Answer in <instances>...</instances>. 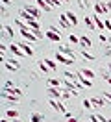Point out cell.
I'll list each match as a JSON object with an SVG mask.
<instances>
[{"label": "cell", "instance_id": "74e56055", "mask_svg": "<svg viewBox=\"0 0 111 122\" xmlns=\"http://www.w3.org/2000/svg\"><path fill=\"white\" fill-rule=\"evenodd\" d=\"M104 96H106L107 100H111V92H104Z\"/></svg>", "mask_w": 111, "mask_h": 122}, {"label": "cell", "instance_id": "7c38bea8", "mask_svg": "<svg viewBox=\"0 0 111 122\" xmlns=\"http://www.w3.org/2000/svg\"><path fill=\"white\" fill-rule=\"evenodd\" d=\"M37 2V6H39V9H43V11H50V9H54V8H50L48 4H46V0H35Z\"/></svg>", "mask_w": 111, "mask_h": 122}, {"label": "cell", "instance_id": "ee69618b", "mask_svg": "<svg viewBox=\"0 0 111 122\" xmlns=\"http://www.w3.org/2000/svg\"><path fill=\"white\" fill-rule=\"evenodd\" d=\"M2 122H11V120H2Z\"/></svg>", "mask_w": 111, "mask_h": 122}, {"label": "cell", "instance_id": "7402d4cb", "mask_svg": "<svg viewBox=\"0 0 111 122\" xmlns=\"http://www.w3.org/2000/svg\"><path fill=\"white\" fill-rule=\"evenodd\" d=\"M91 102H93V106H96V107H104L106 106V102H104L102 98H91Z\"/></svg>", "mask_w": 111, "mask_h": 122}, {"label": "cell", "instance_id": "52a82bcc", "mask_svg": "<svg viewBox=\"0 0 111 122\" xmlns=\"http://www.w3.org/2000/svg\"><path fill=\"white\" fill-rule=\"evenodd\" d=\"M48 96H50V98H63V91H58V87H50V89H48Z\"/></svg>", "mask_w": 111, "mask_h": 122}, {"label": "cell", "instance_id": "ac0fdd59", "mask_svg": "<svg viewBox=\"0 0 111 122\" xmlns=\"http://www.w3.org/2000/svg\"><path fill=\"white\" fill-rule=\"evenodd\" d=\"M26 24H28L30 30H41V22H39V20H30V22H26Z\"/></svg>", "mask_w": 111, "mask_h": 122}, {"label": "cell", "instance_id": "2e32d148", "mask_svg": "<svg viewBox=\"0 0 111 122\" xmlns=\"http://www.w3.org/2000/svg\"><path fill=\"white\" fill-rule=\"evenodd\" d=\"M78 74H80V72H78ZM80 83L83 85V87H91V85H93V80H87L83 74H80Z\"/></svg>", "mask_w": 111, "mask_h": 122}, {"label": "cell", "instance_id": "8992f818", "mask_svg": "<svg viewBox=\"0 0 111 122\" xmlns=\"http://www.w3.org/2000/svg\"><path fill=\"white\" fill-rule=\"evenodd\" d=\"M24 9L28 11L30 15H33V17H35V19H37V20L41 19V9H37L35 6H24Z\"/></svg>", "mask_w": 111, "mask_h": 122}, {"label": "cell", "instance_id": "30bf717a", "mask_svg": "<svg viewBox=\"0 0 111 122\" xmlns=\"http://www.w3.org/2000/svg\"><path fill=\"white\" fill-rule=\"evenodd\" d=\"M59 24H61L65 30H70V26H72V24L69 22V19L65 17V13H63V15H59Z\"/></svg>", "mask_w": 111, "mask_h": 122}, {"label": "cell", "instance_id": "d590c367", "mask_svg": "<svg viewBox=\"0 0 111 122\" xmlns=\"http://www.w3.org/2000/svg\"><path fill=\"white\" fill-rule=\"evenodd\" d=\"M65 115H67V122H78L76 118H74V117H70L69 113H65Z\"/></svg>", "mask_w": 111, "mask_h": 122}, {"label": "cell", "instance_id": "f6af8a7d", "mask_svg": "<svg viewBox=\"0 0 111 122\" xmlns=\"http://www.w3.org/2000/svg\"><path fill=\"white\" fill-rule=\"evenodd\" d=\"M106 122H111V120H106Z\"/></svg>", "mask_w": 111, "mask_h": 122}, {"label": "cell", "instance_id": "ffe728a7", "mask_svg": "<svg viewBox=\"0 0 111 122\" xmlns=\"http://www.w3.org/2000/svg\"><path fill=\"white\" fill-rule=\"evenodd\" d=\"M80 45H81V46H85V48H91V39L83 35V37H80Z\"/></svg>", "mask_w": 111, "mask_h": 122}, {"label": "cell", "instance_id": "4316f807", "mask_svg": "<svg viewBox=\"0 0 111 122\" xmlns=\"http://www.w3.org/2000/svg\"><path fill=\"white\" fill-rule=\"evenodd\" d=\"M39 69L43 70V72H50V69H48V65H46L44 61H39Z\"/></svg>", "mask_w": 111, "mask_h": 122}, {"label": "cell", "instance_id": "1f68e13d", "mask_svg": "<svg viewBox=\"0 0 111 122\" xmlns=\"http://www.w3.org/2000/svg\"><path fill=\"white\" fill-rule=\"evenodd\" d=\"M4 31H6L7 35H11V37H13V33H15V31H13V28H11V26H4Z\"/></svg>", "mask_w": 111, "mask_h": 122}, {"label": "cell", "instance_id": "3957f363", "mask_svg": "<svg viewBox=\"0 0 111 122\" xmlns=\"http://www.w3.org/2000/svg\"><path fill=\"white\" fill-rule=\"evenodd\" d=\"M93 20H95V26L98 31H106V20H102L100 15H93Z\"/></svg>", "mask_w": 111, "mask_h": 122}, {"label": "cell", "instance_id": "ba28073f", "mask_svg": "<svg viewBox=\"0 0 111 122\" xmlns=\"http://www.w3.org/2000/svg\"><path fill=\"white\" fill-rule=\"evenodd\" d=\"M19 46H21V50L26 54V56H32V54H33V50H32V46H30L28 41H22V43H19Z\"/></svg>", "mask_w": 111, "mask_h": 122}, {"label": "cell", "instance_id": "ab89813d", "mask_svg": "<svg viewBox=\"0 0 111 122\" xmlns=\"http://www.w3.org/2000/svg\"><path fill=\"white\" fill-rule=\"evenodd\" d=\"M104 78H106V80H107V81L111 83V76H104Z\"/></svg>", "mask_w": 111, "mask_h": 122}, {"label": "cell", "instance_id": "44dd1931", "mask_svg": "<svg viewBox=\"0 0 111 122\" xmlns=\"http://www.w3.org/2000/svg\"><path fill=\"white\" fill-rule=\"evenodd\" d=\"M85 24H87V28H89V30H96V26H95V20H93V17H85Z\"/></svg>", "mask_w": 111, "mask_h": 122}, {"label": "cell", "instance_id": "4fadbf2b", "mask_svg": "<svg viewBox=\"0 0 111 122\" xmlns=\"http://www.w3.org/2000/svg\"><path fill=\"white\" fill-rule=\"evenodd\" d=\"M4 63H6V67L9 70H17L19 69V63H17V59H9V61H4Z\"/></svg>", "mask_w": 111, "mask_h": 122}, {"label": "cell", "instance_id": "5bb4252c", "mask_svg": "<svg viewBox=\"0 0 111 122\" xmlns=\"http://www.w3.org/2000/svg\"><path fill=\"white\" fill-rule=\"evenodd\" d=\"M65 17L69 19V22L72 24V26H76V24H78V19H76V15H74L72 11H67V13H65Z\"/></svg>", "mask_w": 111, "mask_h": 122}, {"label": "cell", "instance_id": "6da1fadb", "mask_svg": "<svg viewBox=\"0 0 111 122\" xmlns=\"http://www.w3.org/2000/svg\"><path fill=\"white\" fill-rule=\"evenodd\" d=\"M21 35L24 37V41H28V43H35V41H37V37L33 35V31L30 30V28H22V30H21Z\"/></svg>", "mask_w": 111, "mask_h": 122}, {"label": "cell", "instance_id": "7a4b0ae2", "mask_svg": "<svg viewBox=\"0 0 111 122\" xmlns=\"http://www.w3.org/2000/svg\"><path fill=\"white\" fill-rule=\"evenodd\" d=\"M56 111H59V113H67V107H65V104L63 102H59V100H56V98H50V102H48Z\"/></svg>", "mask_w": 111, "mask_h": 122}, {"label": "cell", "instance_id": "484cf974", "mask_svg": "<svg viewBox=\"0 0 111 122\" xmlns=\"http://www.w3.org/2000/svg\"><path fill=\"white\" fill-rule=\"evenodd\" d=\"M7 92H11V94H15V96H22V91L19 89V87H13V89H9Z\"/></svg>", "mask_w": 111, "mask_h": 122}, {"label": "cell", "instance_id": "9a60e30c", "mask_svg": "<svg viewBox=\"0 0 111 122\" xmlns=\"http://www.w3.org/2000/svg\"><path fill=\"white\" fill-rule=\"evenodd\" d=\"M80 74H83L87 80H93V78H95V72H93L91 69H81V70H80Z\"/></svg>", "mask_w": 111, "mask_h": 122}, {"label": "cell", "instance_id": "d6a6232c", "mask_svg": "<svg viewBox=\"0 0 111 122\" xmlns=\"http://www.w3.org/2000/svg\"><path fill=\"white\" fill-rule=\"evenodd\" d=\"M83 107H85V109H91V107H93V102H91V100H83Z\"/></svg>", "mask_w": 111, "mask_h": 122}, {"label": "cell", "instance_id": "277c9868", "mask_svg": "<svg viewBox=\"0 0 111 122\" xmlns=\"http://www.w3.org/2000/svg\"><path fill=\"white\" fill-rule=\"evenodd\" d=\"M95 11H96V15H104V13L109 11V8H107V4H104V2H96L95 4Z\"/></svg>", "mask_w": 111, "mask_h": 122}, {"label": "cell", "instance_id": "f546056e", "mask_svg": "<svg viewBox=\"0 0 111 122\" xmlns=\"http://www.w3.org/2000/svg\"><path fill=\"white\" fill-rule=\"evenodd\" d=\"M44 63L48 65V69H50V70H56V63H54L52 59H44Z\"/></svg>", "mask_w": 111, "mask_h": 122}, {"label": "cell", "instance_id": "4dcf8cb0", "mask_svg": "<svg viewBox=\"0 0 111 122\" xmlns=\"http://www.w3.org/2000/svg\"><path fill=\"white\" fill-rule=\"evenodd\" d=\"M100 41H102V43H107V45H111V39L107 37V35H104V33H100Z\"/></svg>", "mask_w": 111, "mask_h": 122}, {"label": "cell", "instance_id": "9c48e42d", "mask_svg": "<svg viewBox=\"0 0 111 122\" xmlns=\"http://www.w3.org/2000/svg\"><path fill=\"white\" fill-rule=\"evenodd\" d=\"M46 37L50 39V41H54V43H59V39H61V37H59V33H58L56 30H50V31H46Z\"/></svg>", "mask_w": 111, "mask_h": 122}, {"label": "cell", "instance_id": "60d3db41", "mask_svg": "<svg viewBox=\"0 0 111 122\" xmlns=\"http://www.w3.org/2000/svg\"><path fill=\"white\" fill-rule=\"evenodd\" d=\"M107 8H109V11H111V2H107Z\"/></svg>", "mask_w": 111, "mask_h": 122}, {"label": "cell", "instance_id": "d4e9b609", "mask_svg": "<svg viewBox=\"0 0 111 122\" xmlns=\"http://www.w3.org/2000/svg\"><path fill=\"white\" fill-rule=\"evenodd\" d=\"M107 118H104L100 115H91V122H106Z\"/></svg>", "mask_w": 111, "mask_h": 122}, {"label": "cell", "instance_id": "7bdbcfd3", "mask_svg": "<svg viewBox=\"0 0 111 122\" xmlns=\"http://www.w3.org/2000/svg\"><path fill=\"white\" fill-rule=\"evenodd\" d=\"M65 2H70V0H63V4H65Z\"/></svg>", "mask_w": 111, "mask_h": 122}, {"label": "cell", "instance_id": "8d00e7d4", "mask_svg": "<svg viewBox=\"0 0 111 122\" xmlns=\"http://www.w3.org/2000/svg\"><path fill=\"white\" fill-rule=\"evenodd\" d=\"M63 98H70V92H69V91H63Z\"/></svg>", "mask_w": 111, "mask_h": 122}, {"label": "cell", "instance_id": "5b68a950", "mask_svg": "<svg viewBox=\"0 0 111 122\" xmlns=\"http://www.w3.org/2000/svg\"><path fill=\"white\" fill-rule=\"evenodd\" d=\"M56 59H58V61H61L63 65H70V63H74V59H72V57H69V56H65V54H61V52H58V54H56Z\"/></svg>", "mask_w": 111, "mask_h": 122}, {"label": "cell", "instance_id": "bcb514c9", "mask_svg": "<svg viewBox=\"0 0 111 122\" xmlns=\"http://www.w3.org/2000/svg\"><path fill=\"white\" fill-rule=\"evenodd\" d=\"M109 19H111V17H109Z\"/></svg>", "mask_w": 111, "mask_h": 122}, {"label": "cell", "instance_id": "d6986e66", "mask_svg": "<svg viewBox=\"0 0 111 122\" xmlns=\"http://www.w3.org/2000/svg\"><path fill=\"white\" fill-rule=\"evenodd\" d=\"M30 120L32 122H43V115L41 113H32L30 115Z\"/></svg>", "mask_w": 111, "mask_h": 122}, {"label": "cell", "instance_id": "b9f144b4", "mask_svg": "<svg viewBox=\"0 0 111 122\" xmlns=\"http://www.w3.org/2000/svg\"><path fill=\"white\" fill-rule=\"evenodd\" d=\"M13 122H22V120H19V118H15V120H13Z\"/></svg>", "mask_w": 111, "mask_h": 122}, {"label": "cell", "instance_id": "cb8c5ba5", "mask_svg": "<svg viewBox=\"0 0 111 122\" xmlns=\"http://www.w3.org/2000/svg\"><path fill=\"white\" fill-rule=\"evenodd\" d=\"M48 85H50V87H59L61 81H59L58 78H48Z\"/></svg>", "mask_w": 111, "mask_h": 122}, {"label": "cell", "instance_id": "f1b7e54d", "mask_svg": "<svg viewBox=\"0 0 111 122\" xmlns=\"http://www.w3.org/2000/svg\"><path fill=\"white\" fill-rule=\"evenodd\" d=\"M81 56H83V57H85L87 61H93V59H95V56H91V54L85 52V50H81Z\"/></svg>", "mask_w": 111, "mask_h": 122}, {"label": "cell", "instance_id": "836d02e7", "mask_svg": "<svg viewBox=\"0 0 111 122\" xmlns=\"http://www.w3.org/2000/svg\"><path fill=\"white\" fill-rule=\"evenodd\" d=\"M69 39H70V43H74V45H78V43H80V39L76 37V35H70Z\"/></svg>", "mask_w": 111, "mask_h": 122}, {"label": "cell", "instance_id": "e0dca14e", "mask_svg": "<svg viewBox=\"0 0 111 122\" xmlns=\"http://www.w3.org/2000/svg\"><path fill=\"white\" fill-rule=\"evenodd\" d=\"M59 52H61V54H65V56H69V57H72V59H74V54H72V50H70L69 46H59Z\"/></svg>", "mask_w": 111, "mask_h": 122}, {"label": "cell", "instance_id": "83f0119b", "mask_svg": "<svg viewBox=\"0 0 111 122\" xmlns=\"http://www.w3.org/2000/svg\"><path fill=\"white\" fill-rule=\"evenodd\" d=\"M78 6H80L81 9H87L89 8V0H78Z\"/></svg>", "mask_w": 111, "mask_h": 122}, {"label": "cell", "instance_id": "603a6c76", "mask_svg": "<svg viewBox=\"0 0 111 122\" xmlns=\"http://www.w3.org/2000/svg\"><path fill=\"white\" fill-rule=\"evenodd\" d=\"M7 118H19V111L17 109H7Z\"/></svg>", "mask_w": 111, "mask_h": 122}, {"label": "cell", "instance_id": "e575fe53", "mask_svg": "<svg viewBox=\"0 0 111 122\" xmlns=\"http://www.w3.org/2000/svg\"><path fill=\"white\" fill-rule=\"evenodd\" d=\"M106 30H109V31H111V19H109V17L106 19Z\"/></svg>", "mask_w": 111, "mask_h": 122}, {"label": "cell", "instance_id": "f35d334b", "mask_svg": "<svg viewBox=\"0 0 111 122\" xmlns=\"http://www.w3.org/2000/svg\"><path fill=\"white\" fill-rule=\"evenodd\" d=\"M2 4H4V6H7V4H11V2H9V0H2Z\"/></svg>", "mask_w": 111, "mask_h": 122}, {"label": "cell", "instance_id": "8fae6325", "mask_svg": "<svg viewBox=\"0 0 111 122\" xmlns=\"http://www.w3.org/2000/svg\"><path fill=\"white\" fill-rule=\"evenodd\" d=\"M9 48H11V52H13L15 56H19V57H24V56H26V54L21 50V46H19V45H11Z\"/></svg>", "mask_w": 111, "mask_h": 122}]
</instances>
